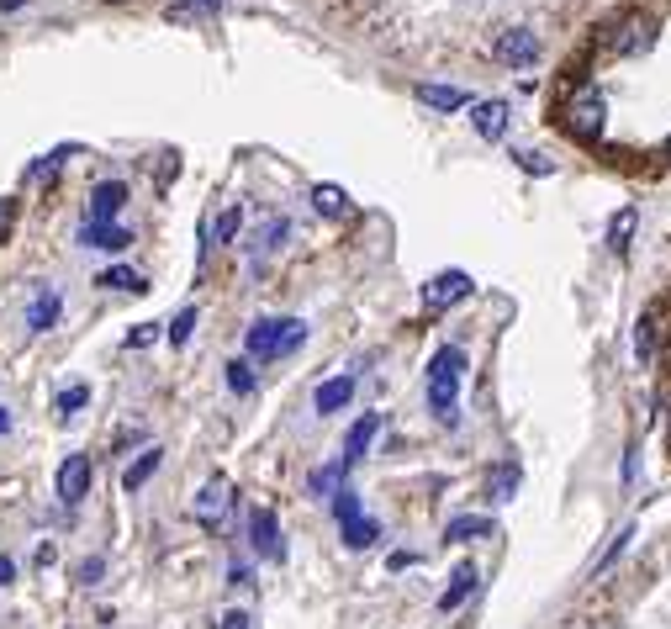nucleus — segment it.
Segmentation results:
<instances>
[{
    "mask_svg": "<svg viewBox=\"0 0 671 629\" xmlns=\"http://www.w3.org/2000/svg\"><path fill=\"white\" fill-rule=\"evenodd\" d=\"M376 434H381V413H365V418H354L349 423V434H344V466H354V460H365L370 455V444H376Z\"/></svg>",
    "mask_w": 671,
    "mask_h": 629,
    "instance_id": "obj_9",
    "label": "nucleus"
},
{
    "mask_svg": "<svg viewBox=\"0 0 671 629\" xmlns=\"http://www.w3.org/2000/svg\"><path fill=\"white\" fill-rule=\"evenodd\" d=\"M85 402H90V386H64V392H59V402H53V407H59L64 418H74Z\"/></svg>",
    "mask_w": 671,
    "mask_h": 629,
    "instance_id": "obj_30",
    "label": "nucleus"
},
{
    "mask_svg": "<svg viewBox=\"0 0 671 629\" xmlns=\"http://www.w3.org/2000/svg\"><path fill=\"white\" fill-rule=\"evenodd\" d=\"M513 487H518V466L508 460V466H497V476L487 481V497H492V503H508V497H513Z\"/></svg>",
    "mask_w": 671,
    "mask_h": 629,
    "instance_id": "obj_26",
    "label": "nucleus"
},
{
    "mask_svg": "<svg viewBox=\"0 0 671 629\" xmlns=\"http://www.w3.org/2000/svg\"><path fill=\"white\" fill-rule=\"evenodd\" d=\"M238 222H244V212L228 207V212L217 217V228H212V244H233V238H238Z\"/></svg>",
    "mask_w": 671,
    "mask_h": 629,
    "instance_id": "obj_28",
    "label": "nucleus"
},
{
    "mask_svg": "<svg viewBox=\"0 0 671 629\" xmlns=\"http://www.w3.org/2000/svg\"><path fill=\"white\" fill-rule=\"evenodd\" d=\"M339 529H344V545L349 550H370V545L381 540V524H376V518H365V513L349 518V524H339Z\"/></svg>",
    "mask_w": 671,
    "mask_h": 629,
    "instance_id": "obj_22",
    "label": "nucleus"
},
{
    "mask_svg": "<svg viewBox=\"0 0 671 629\" xmlns=\"http://www.w3.org/2000/svg\"><path fill=\"white\" fill-rule=\"evenodd\" d=\"M228 508H233V487H228V476H212L207 487L196 492V503H191L196 524H207V529H217L222 518H228Z\"/></svg>",
    "mask_w": 671,
    "mask_h": 629,
    "instance_id": "obj_7",
    "label": "nucleus"
},
{
    "mask_svg": "<svg viewBox=\"0 0 671 629\" xmlns=\"http://www.w3.org/2000/svg\"><path fill=\"white\" fill-rule=\"evenodd\" d=\"M344 476H349L344 460H328V466H318V471L307 476V492H312V497H328V503H333V497L344 492Z\"/></svg>",
    "mask_w": 671,
    "mask_h": 629,
    "instance_id": "obj_18",
    "label": "nucleus"
},
{
    "mask_svg": "<svg viewBox=\"0 0 671 629\" xmlns=\"http://www.w3.org/2000/svg\"><path fill=\"white\" fill-rule=\"evenodd\" d=\"M127 207V185L122 180H101L96 191H90V212H85V222H111Z\"/></svg>",
    "mask_w": 671,
    "mask_h": 629,
    "instance_id": "obj_10",
    "label": "nucleus"
},
{
    "mask_svg": "<svg viewBox=\"0 0 671 629\" xmlns=\"http://www.w3.org/2000/svg\"><path fill=\"white\" fill-rule=\"evenodd\" d=\"M143 344H154V323H143V328L127 333V349H143Z\"/></svg>",
    "mask_w": 671,
    "mask_h": 629,
    "instance_id": "obj_37",
    "label": "nucleus"
},
{
    "mask_svg": "<svg viewBox=\"0 0 671 629\" xmlns=\"http://www.w3.org/2000/svg\"><path fill=\"white\" fill-rule=\"evenodd\" d=\"M11 429V407H0V434H6Z\"/></svg>",
    "mask_w": 671,
    "mask_h": 629,
    "instance_id": "obj_41",
    "label": "nucleus"
},
{
    "mask_svg": "<svg viewBox=\"0 0 671 629\" xmlns=\"http://www.w3.org/2000/svg\"><path fill=\"white\" fill-rule=\"evenodd\" d=\"M191 328H196V307H180V312H175V323H170V344L180 349L185 339H191Z\"/></svg>",
    "mask_w": 671,
    "mask_h": 629,
    "instance_id": "obj_33",
    "label": "nucleus"
},
{
    "mask_svg": "<svg viewBox=\"0 0 671 629\" xmlns=\"http://www.w3.org/2000/svg\"><path fill=\"white\" fill-rule=\"evenodd\" d=\"M217 629H249V614H244V608H228V614L217 619Z\"/></svg>",
    "mask_w": 671,
    "mask_h": 629,
    "instance_id": "obj_36",
    "label": "nucleus"
},
{
    "mask_svg": "<svg viewBox=\"0 0 671 629\" xmlns=\"http://www.w3.org/2000/svg\"><path fill=\"white\" fill-rule=\"evenodd\" d=\"M59 307H64V302H59V291L43 286V291L32 296V307H27V328H32V333H48L53 323H59Z\"/></svg>",
    "mask_w": 671,
    "mask_h": 629,
    "instance_id": "obj_17",
    "label": "nucleus"
},
{
    "mask_svg": "<svg viewBox=\"0 0 671 629\" xmlns=\"http://www.w3.org/2000/svg\"><path fill=\"white\" fill-rule=\"evenodd\" d=\"M90 476H96V466H90V455H69L59 476H53V487H59V503L74 508V503H85L90 497Z\"/></svg>",
    "mask_w": 671,
    "mask_h": 629,
    "instance_id": "obj_5",
    "label": "nucleus"
},
{
    "mask_svg": "<svg viewBox=\"0 0 671 629\" xmlns=\"http://www.w3.org/2000/svg\"><path fill=\"white\" fill-rule=\"evenodd\" d=\"M96 286H106V291H148V281L133 270V265H111V270H101V281Z\"/></svg>",
    "mask_w": 671,
    "mask_h": 629,
    "instance_id": "obj_24",
    "label": "nucleus"
},
{
    "mask_svg": "<svg viewBox=\"0 0 671 629\" xmlns=\"http://www.w3.org/2000/svg\"><path fill=\"white\" fill-rule=\"evenodd\" d=\"M418 101H423V106H434V111H460L471 96H465L460 85H428V80H423V85H418Z\"/></svg>",
    "mask_w": 671,
    "mask_h": 629,
    "instance_id": "obj_19",
    "label": "nucleus"
},
{
    "mask_svg": "<svg viewBox=\"0 0 671 629\" xmlns=\"http://www.w3.org/2000/svg\"><path fill=\"white\" fill-rule=\"evenodd\" d=\"M650 43H656V22H650V16H629V22L613 32V53H645Z\"/></svg>",
    "mask_w": 671,
    "mask_h": 629,
    "instance_id": "obj_11",
    "label": "nucleus"
},
{
    "mask_svg": "<svg viewBox=\"0 0 671 629\" xmlns=\"http://www.w3.org/2000/svg\"><path fill=\"white\" fill-rule=\"evenodd\" d=\"M666 154H671V138H666Z\"/></svg>",
    "mask_w": 671,
    "mask_h": 629,
    "instance_id": "obj_42",
    "label": "nucleus"
},
{
    "mask_svg": "<svg viewBox=\"0 0 671 629\" xmlns=\"http://www.w3.org/2000/svg\"><path fill=\"white\" fill-rule=\"evenodd\" d=\"M492 59L508 64V69H529V64L539 59L534 27H508V32H497V37H492Z\"/></svg>",
    "mask_w": 671,
    "mask_h": 629,
    "instance_id": "obj_4",
    "label": "nucleus"
},
{
    "mask_svg": "<svg viewBox=\"0 0 671 629\" xmlns=\"http://www.w3.org/2000/svg\"><path fill=\"white\" fill-rule=\"evenodd\" d=\"M513 159H518V170H524V175H550V170H555V164H550L545 154H529V148H518Z\"/></svg>",
    "mask_w": 671,
    "mask_h": 629,
    "instance_id": "obj_34",
    "label": "nucleus"
},
{
    "mask_svg": "<svg viewBox=\"0 0 671 629\" xmlns=\"http://www.w3.org/2000/svg\"><path fill=\"white\" fill-rule=\"evenodd\" d=\"M465 296H471V275H465V270H439L434 281L423 286V307L428 312H444V307L465 302Z\"/></svg>",
    "mask_w": 671,
    "mask_h": 629,
    "instance_id": "obj_6",
    "label": "nucleus"
},
{
    "mask_svg": "<svg viewBox=\"0 0 671 629\" xmlns=\"http://www.w3.org/2000/svg\"><path fill=\"white\" fill-rule=\"evenodd\" d=\"M476 582H481V571H476L471 561H465V566H455L450 587L439 592V614H455V608H460V603H465V598H471V592H476Z\"/></svg>",
    "mask_w": 671,
    "mask_h": 629,
    "instance_id": "obj_13",
    "label": "nucleus"
},
{
    "mask_svg": "<svg viewBox=\"0 0 671 629\" xmlns=\"http://www.w3.org/2000/svg\"><path fill=\"white\" fill-rule=\"evenodd\" d=\"M413 561H418L413 550H391V555H386V566H391V571H402V566H413Z\"/></svg>",
    "mask_w": 671,
    "mask_h": 629,
    "instance_id": "obj_38",
    "label": "nucleus"
},
{
    "mask_svg": "<svg viewBox=\"0 0 671 629\" xmlns=\"http://www.w3.org/2000/svg\"><path fill=\"white\" fill-rule=\"evenodd\" d=\"M101 571H106V561H101V555H90V561L80 566V582H85V587H96V582H101Z\"/></svg>",
    "mask_w": 671,
    "mask_h": 629,
    "instance_id": "obj_35",
    "label": "nucleus"
},
{
    "mask_svg": "<svg viewBox=\"0 0 671 629\" xmlns=\"http://www.w3.org/2000/svg\"><path fill=\"white\" fill-rule=\"evenodd\" d=\"M476 133L487 138V143L508 138V101H481L476 106Z\"/></svg>",
    "mask_w": 671,
    "mask_h": 629,
    "instance_id": "obj_14",
    "label": "nucleus"
},
{
    "mask_svg": "<svg viewBox=\"0 0 671 629\" xmlns=\"http://www.w3.org/2000/svg\"><path fill=\"white\" fill-rule=\"evenodd\" d=\"M249 545L265 555V561H286V540H281V524H275L270 508H254L249 513Z\"/></svg>",
    "mask_w": 671,
    "mask_h": 629,
    "instance_id": "obj_8",
    "label": "nucleus"
},
{
    "mask_svg": "<svg viewBox=\"0 0 671 629\" xmlns=\"http://www.w3.org/2000/svg\"><path fill=\"white\" fill-rule=\"evenodd\" d=\"M228 386H233L238 397H249V392H254V365H249V360H233V365H228Z\"/></svg>",
    "mask_w": 671,
    "mask_h": 629,
    "instance_id": "obj_29",
    "label": "nucleus"
},
{
    "mask_svg": "<svg viewBox=\"0 0 671 629\" xmlns=\"http://www.w3.org/2000/svg\"><path fill=\"white\" fill-rule=\"evenodd\" d=\"M286 217H265V222H259V233H254V259H270L275 249H281L286 244Z\"/></svg>",
    "mask_w": 671,
    "mask_h": 629,
    "instance_id": "obj_20",
    "label": "nucleus"
},
{
    "mask_svg": "<svg viewBox=\"0 0 671 629\" xmlns=\"http://www.w3.org/2000/svg\"><path fill=\"white\" fill-rule=\"evenodd\" d=\"M222 0H185V6H170V22H191V16H212Z\"/></svg>",
    "mask_w": 671,
    "mask_h": 629,
    "instance_id": "obj_31",
    "label": "nucleus"
},
{
    "mask_svg": "<svg viewBox=\"0 0 671 629\" xmlns=\"http://www.w3.org/2000/svg\"><path fill=\"white\" fill-rule=\"evenodd\" d=\"M312 212L344 222V217H354V201L339 191V185H312Z\"/></svg>",
    "mask_w": 671,
    "mask_h": 629,
    "instance_id": "obj_16",
    "label": "nucleus"
},
{
    "mask_svg": "<svg viewBox=\"0 0 671 629\" xmlns=\"http://www.w3.org/2000/svg\"><path fill=\"white\" fill-rule=\"evenodd\" d=\"M333 518H339V524H349V518H360V492H354V487H344L339 497H333Z\"/></svg>",
    "mask_w": 671,
    "mask_h": 629,
    "instance_id": "obj_32",
    "label": "nucleus"
},
{
    "mask_svg": "<svg viewBox=\"0 0 671 629\" xmlns=\"http://www.w3.org/2000/svg\"><path fill=\"white\" fill-rule=\"evenodd\" d=\"M566 133L582 138V143L603 138V90L598 85H582L571 96V106H566Z\"/></svg>",
    "mask_w": 671,
    "mask_h": 629,
    "instance_id": "obj_3",
    "label": "nucleus"
},
{
    "mask_svg": "<svg viewBox=\"0 0 671 629\" xmlns=\"http://www.w3.org/2000/svg\"><path fill=\"white\" fill-rule=\"evenodd\" d=\"M635 222H640V217H635V207H624L619 217H613V228H608V244L619 249V254L629 249V238H635Z\"/></svg>",
    "mask_w": 671,
    "mask_h": 629,
    "instance_id": "obj_27",
    "label": "nucleus"
},
{
    "mask_svg": "<svg viewBox=\"0 0 671 629\" xmlns=\"http://www.w3.org/2000/svg\"><path fill=\"white\" fill-rule=\"evenodd\" d=\"M16 582V561H11V555H0V587H11Z\"/></svg>",
    "mask_w": 671,
    "mask_h": 629,
    "instance_id": "obj_40",
    "label": "nucleus"
},
{
    "mask_svg": "<svg viewBox=\"0 0 671 629\" xmlns=\"http://www.w3.org/2000/svg\"><path fill=\"white\" fill-rule=\"evenodd\" d=\"M492 534V518L481 513H465V518H450V529H444V540H487Z\"/></svg>",
    "mask_w": 671,
    "mask_h": 629,
    "instance_id": "obj_23",
    "label": "nucleus"
},
{
    "mask_svg": "<svg viewBox=\"0 0 671 629\" xmlns=\"http://www.w3.org/2000/svg\"><path fill=\"white\" fill-rule=\"evenodd\" d=\"M460 376H465V355L460 349H439L434 365H428V407H434V418H444V423H455Z\"/></svg>",
    "mask_w": 671,
    "mask_h": 629,
    "instance_id": "obj_2",
    "label": "nucleus"
},
{
    "mask_svg": "<svg viewBox=\"0 0 671 629\" xmlns=\"http://www.w3.org/2000/svg\"><path fill=\"white\" fill-rule=\"evenodd\" d=\"M80 244H85V249H106V254H117V249L133 244V233L117 228V222H85V228H80Z\"/></svg>",
    "mask_w": 671,
    "mask_h": 629,
    "instance_id": "obj_12",
    "label": "nucleus"
},
{
    "mask_svg": "<svg viewBox=\"0 0 671 629\" xmlns=\"http://www.w3.org/2000/svg\"><path fill=\"white\" fill-rule=\"evenodd\" d=\"M159 466H164V450H159V444H154V450H143V455L133 460V466H127V471H122V487H127V492H138V487H143V481H148V476H154V471H159Z\"/></svg>",
    "mask_w": 671,
    "mask_h": 629,
    "instance_id": "obj_21",
    "label": "nucleus"
},
{
    "mask_svg": "<svg viewBox=\"0 0 671 629\" xmlns=\"http://www.w3.org/2000/svg\"><path fill=\"white\" fill-rule=\"evenodd\" d=\"M307 344V323L302 318H259L249 333H244V349L254 360H286Z\"/></svg>",
    "mask_w": 671,
    "mask_h": 629,
    "instance_id": "obj_1",
    "label": "nucleus"
},
{
    "mask_svg": "<svg viewBox=\"0 0 671 629\" xmlns=\"http://www.w3.org/2000/svg\"><path fill=\"white\" fill-rule=\"evenodd\" d=\"M354 402V376H333V381H323L318 392H312V407L318 413H339V407H349Z\"/></svg>",
    "mask_w": 671,
    "mask_h": 629,
    "instance_id": "obj_15",
    "label": "nucleus"
},
{
    "mask_svg": "<svg viewBox=\"0 0 671 629\" xmlns=\"http://www.w3.org/2000/svg\"><path fill=\"white\" fill-rule=\"evenodd\" d=\"M11 222H16V201H0V238L11 233Z\"/></svg>",
    "mask_w": 671,
    "mask_h": 629,
    "instance_id": "obj_39",
    "label": "nucleus"
},
{
    "mask_svg": "<svg viewBox=\"0 0 671 629\" xmlns=\"http://www.w3.org/2000/svg\"><path fill=\"white\" fill-rule=\"evenodd\" d=\"M650 355H656V312H645V318L635 323V360L650 365Z\"/></svg>",
    "mask_w": 671,
    "mask_h": 629,
    "instance_id": "obj_25",
    "label": "nucleus"
}]
</instances>
